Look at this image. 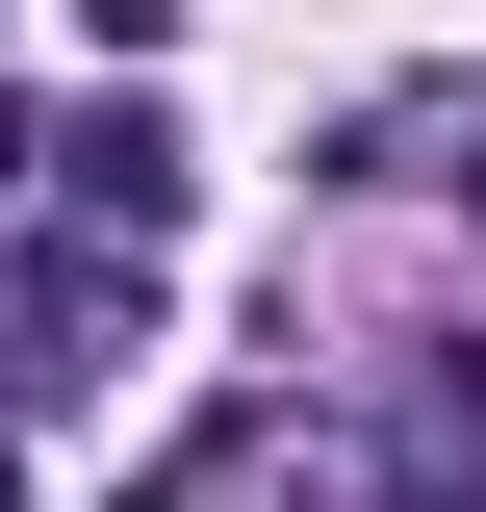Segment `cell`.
<instances>
[{"instance_id": "obj_1", "label": "cell", "mask_w": 486, "mask_h": 512, "mask_svg": "<svg viewBox=\"0 0 486 512\" xmlns=\"http://www.w3.org/2000/svg\"><path fill=\"white\" fill-rule=\"evenodd\" d=\"M52 205H77V231H180V205H205V128L154 103V77H103V103L52 128Z\"/></svg>"}, {"instance_id": "obj_2", "label": "cell", "mask_w": 486, "mask_h": 512, "mask_svg": "<svg viewBox=\"0 0 486 512\" xmlns=\"http://www.w3.org/2000/svg\"><path fill=\"white\" fill-rule=\"evenodd\" d=\"M77 26H128V52H154V26H180V0H77Z\"/></svg>"}, {"instance_id": "obj_3", "label": "cell", "mask_w": 486, "mask_h": 512, "mask_svg": "<svg viewBox=\"0 0 486 512\" xmlns=\"http://www.w3.org/2000/svg\"><path fill=\"white\" fill-rule=\"evenodd\" d=\"M0 512H26V461H0Z\"/></svg>"}]
</instances>
